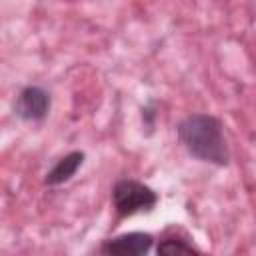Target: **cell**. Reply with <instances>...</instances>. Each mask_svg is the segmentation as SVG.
<instances>
[{
	"label": "cell",
	"mask_w": 256,
	"mask_h": 256,
	"mask_svg": "<svg viewBox=\"0 0 256 256\" xmlns=\"http://www.w3.org/2000/svg\"><path fill=\"white\" fill-rule=\"evenodd\" d=\"M154 246V238L146 232H124L108 238L100 252L102 256H148Z\"/></svg>",
	"instance_id": "4"
},
{
	"label": "cell",
	"mask_w": 256,
	"mask_h": 256,
	"mask_svg": "<svg viewBox=\"0 0 256 256\" xmlns=\"http://www.w3.org/2000/svg\"><path fill=\"white\" fill-rule=\"evenodd\" d=\"M182 146L200 162L214 166L230 164V148L224 136L222 122L212 114H192L178 124Z\"/></svg>",
	"instance_id": "1"
},
{
	"label": "cell",
	"mask_w": 256,
	"mask_h": 256,
	"mask_svg": "<svg viewBox=\"0 0 256 256\" xmlns=\"http://www.w3.org/2000/svg\"><path fill=\"white\" fill-rule=\"evenodd\" d=\"M50 106H52L50 92H46L40 86H26L16 98L14 112L24 122H40L48 116Z\"/></svg>",
	"instance_id": "3"
},
{
	"label": "cell",
	"mask_w": 256,
	"mask_h": 256,
	"mask_svg": "<svg viewBox=\"0 0 256 256\" xmlns=\"http://www.w3.org/2000/svg\"><path fill=\"white\" fill-rule=\"evenodd\" d=\"M112 204H114L116 214L126 218V216H134L140 212L154 210V206L158 204V194L150 186L138 180L124 178L116 182L112 188Z\"/></svg>",
	"instance_id": "2"
},
{
	"label": "cell",
	"mask_w": 256,
	"mask_h": 256,
	"mask_svg": "<svg viewBox=\"0 0 256 256\" xmlns=\"http://www.w3.org/2000/svg\"><path fill=\"white\" fill-rule=\"evenodd\" d=\"M156 256H204L194 244L180 236H164L156 248Z\"/></svg>",
	"instance_id": "6"
},
{
	"label": "cell",
	"mask_w": 256,
	"mask_h": 256,
	"mask_svg": "<svg viewBox=\"0 0 256 256\" xmlns=\"http://www.w3.org/2000/svg\"><path fill=\"white\" fill-rule=\"evenodd\" d=\"M84 152L80 150H74L70 154H66L64 158H60L52 170L46 174V186H60V184H66L68 180H72V176L80 170V166L84 164Z\"/></svg>",
	"instance_id": "5"
}]
</instances>
